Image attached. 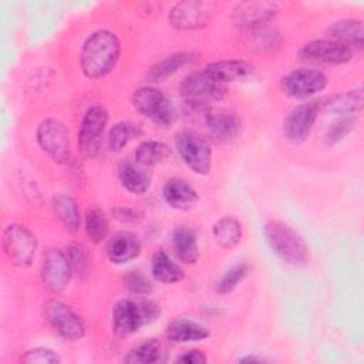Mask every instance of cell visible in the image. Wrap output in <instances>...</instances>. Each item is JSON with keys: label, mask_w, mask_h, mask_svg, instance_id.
<instances>
[{"label": "cell", "mask_w": 364, "mask_h": 364, "mask_svg": "<svg viewBox=\"0 0 364 364\" xmlns=\"http://www.w3.org/2000/svg\"><path fill=\"white\" fill-rule=\"evenodd\" d=\"M121 40L107 28L92 31L80 50V68L85 78L100 80L109 74L121 57Z\"/></svg>", "instance_id": "obj_1"}, {"label": "cell", "mask_w": 364, "mask_h": 364, "mask_svg": "<svg viewBox=\"0 0 364 364\" xmlns=\"http://www.w3.org/2000/svg\"><path fill=\"white\" fill-rule=\"evenodd\" d=\"M263 236L272 252L286 264L301 266L307 262V245L290 225L277 219H270L263 226Z\"/></svg>", "instance_id": "obj_2"}, {"label": "cell", "mask_w": 364, "mask_h": 364, "mask_svg": "<svg viewBox=\"0 0 364 364\" xmlns=\"http://www.w3.org/2000/svg\"><path fill=\"white\" fill-rule=\"evenodd\" d=\"M159 314L158 306L151 300L119 299L111 310V328L119 338L135 334L142 326L154 321Z\"/></svg>", "instance_id": "obj_3"}, {"label": "cell", "mask_w": 364, "mask_h": 364, "mask_svg": "<svg viewBox=\"0 0 364 364\" xmlns=\"http://www.w3.org/2000/svg\"><path fill=\"white\" fill-rule=\"evenodd\" d=\"M181 97L195 111H209L212 102L220 101L226 97L228 88L225 84L218 82L205 70L189 73L179 84Z\"/></svg>", "instance_id": "obj_4"}, {"label": "cell", "mask_w": 364, "mask_h": 364, "mask_svg": "<svg viewBox=\"0 0 364 364\" xmlns=\"http://www.w3.org/2000/svg\"><path fill=\"white\" fill-rule=\"evenodd\" d=\"M131 102L134 108L158 128L168 129L176 119L173 104L155 85H144L134 91Z\"/></svg>", "instance_id": "obj_5"}, {"label": "cell", "mask_w": 364, "mask_h": 364, "mask_svg": "<svg viewBox=\"0 0 364 364\" xmlns=\"http://www.w3.org/2000/svg\"><path fill=\"white\" fill-rule=\"evenodd\" d=\"M1 246L11 264L26 269L33 264L38 245L28 228L20 223H10L3 230Z\"/></svg>", "instance_id": "obj_6"}, {"label": "cell", "mask_w": 364, "mask_h": 364, "mask_svg": "<svg viewBox=\"0 0 364 364\" xmlns=\"http://www.w3.org/2000/svg\"><path fill=\"white\" fill-rule=\"evenodd\" d=\"M36 141L55 164L67 165L71 161L70 134L64 122L57 118L43 119L36 129Z\"/></svg>", "instance_id": "obj_7"}, {"label": "cell", "mask_w": 364, "mask_h": 364, "mask_svg": "<svg viewBox=\"0 0 364 364\" xmlns=\"http://www.w3.org/2000/svg\"><path fill=\"white\" fill-rule=\"evenodd\" d=\"M107 124L108 112L101 104H92L85 109L77 134L78 151L84 156L95 158L98 155Z\"/></svg>", "instance_id": "obj_8"}, {"label": "cell", "mask_w": 364, "mask_h": 364, "mask_svg": "<svg viewBox=\"0 0 364 364\" xmlns=\"http://www.w3.org/2000/svg\"><path fill=\"white\" fill-rule=\"evenodd\" d=\"M175 149L181 161L196 175H208L212 168V148L209 142L189 131L175 136Z\"/></svg>", "instance_id": "obj_9"}, {"label": "cell", "mask_w": 364, "mask_h": 364, "mask_svg": "<svg viewBox=\"0 0 364 364\" xmlns=\"http://www.w3.org/2000/svg\"><path fill=\"white\" fill-rule=\"evenodd\" d=\"M328 84L327 75L311 67H301L287 73L280 80L282 92L293 100H309L320 94Z\"/></svg>", "instance_id": "obj_10"}, {"label": "cell", "mask_w": 364, "mask_h": 364, "mask_svg": "<svg viewBox=\"0 0 364 364\" xmlns=\"http://www.w3.org/2000/svg\"><path fill=\"white\" fill-rule=\"evenodd\" d=\"M44 316L50 327L67 341H78L85 336L84 320L67 303L58 299L46 301Z\"/></svg>", "instance_id": "obj_11"}, {"label": "cell", "mask_w": 364, "mask_h": 364, "mask_svg": "<svg viewBox=\"0 0 364 364\" xmlns=\"http://www.w3.org/2000/svg\"><path fill=\"white\" fill-rule=\"evenodd\" d=\"M355 50L331 38H317L301 46L299 55L303 61L317 65H341L353 60Z\"/></svg>", "instance_id": "obj_12"}, {"label": "cell", "mask_w": 364, "mask_h": 364, "mask_svg": "<svg viewBox=\"0 0 364 364\" xmlns=\"http://www.w3.org/2000/svg\"><path fill=\"white\" fill-rule=\"evenodd\" d=\"M73 269L64 250L58 247H50L44 252L40 269V277L43 286L53 294L63 293L73 277Z\"/></svg>", "instance_id": "obj_13"}, {"label": "cell", "mask_w": 364, "mask_h": 364, "mask_svg": "<svg viewBox=\"0 0 364 364\" xmlns=\"http://www.w3.org/2000/svg\"><path fill=\"white\" fill-rule=\"evenodd\" d=\"M210 3L186 0L173 4L168 13V23L178 31H196L205 28L212 20Z\"/></svg>", "instance_id": "obj_14"}, {"label": "cell", "mask_w": 364, "mask_h": 364, "mask_svg": "<svg viewBox=\"0 0 364 364\" xmlns=\"http://www.w3.org/2000/svg\"><path fill=\"white\" fill-rule=\"evenodd\" d=\"M318 111L320 105L317 101H307L293 107L283 121L284 138L294 145L303 144L317 121Z\"/></svg>", "instance_id": "obj_15"}, {"label": "cell", "mask_w": 364, "mask_h": 364, "mask_svg": "<svg viewBox=\"0 0 364 364\" xmlns=\"http://www.w3.org/2000/svg\"><path fill=\"white\" fill-rule=\"evenodd\" d=\"M280 10V4L276 1H240L232 10V21L240 30L266 26L272 21Z\"/></svg>", "instance_id": "obj_16"}, {"label": "cell", "mask_w": 364, "mask_h": 364, "mask_svg": "<svg viewBox=\"0 0 364 364\" xmlns=\"http://www.w3.org/2000/svg\"><path fill=\"white\" fill-rule=\"evenodd\" d=\"M142 252V243L136 233L121 230L109 237L105 253L112 264H125L136 259Z\"/></svg>", "instance_id": "obj_17"}, {"label": "cell", "mask_w": 364, "mask_h": 364, "mask_svg": "<svg viewBox=\"0 0 364 364\" xmlns=\"http://www.w3.org/2000/svg\"><path fill=\"white\" fill-rule=\"evenodd\" d=\"M205 127L215 139L220 142H229L239 135L242 128V121L235 111L209 109L205 114Z\"/></svg>", "instance_id": "obj_18"}, {"label": "cell", "mask_w": 364, "mask_h": 364, "mask_svg": "<svg viewBox=\"0 0 364 364\" xmlns=\"http://www.w3.org/2000/svg\"><path fill=\"white\" fill-rule=\"evenodd\" d=\"M205 73L210 75L220 84L233 82V81H243L253 75L255 67L246 60L230 58V60H218L209 63L205 68Z\"/></svg>", "instance_id": "obj_19"}, {"label": "cell", "mask_w": 364, "mask_h": 364, "mask_svg": "<svg viewBox=\"0 0 364 364\" xmlns=\"http://www.w3.org/2000/svg\"><path fill=\"white\" fill-rule=\"evenodd\" d=\"M162 198L165 203L175 210H189L199 200L196 189L181 178H172L165 182L162 188Z\"/></svg>", "instance_id": "obj_20"}, {"label": "cell", "mask_w": 364, "mask_h": 364, "mask_svg": "<svg viewBox=\"0 0 364 364\" xmlns=\"http://www.w3.org/2000/svg\"><path fill=\"white\" fill-rule=\"evenodd\" d=\"M117 175L122 188L132 195H144L151 188V173L135 161L125 159L119 162Z\"/></svg>", "instance_id": "obj_21"}, {"label": "cell", "mask_w": 364, "mask_h": 364, "mask_svg": "<svg viewBox=\"0 0 364 364\" xmlns=\"http://www.w3.org/2000/svg\"><path fill=\"white\" fill-rule=\"evenodd\" d=\"M171 246L175 257L185 264H195L199 259V243L193 229L178 226L171 236Z\"/></svg>", "instance_id": "obj_22"}, {"label": "cell", "mask_w": 364, "mask_h": 364, "mask_svg": "<svg viewBox=\"0 0 364 364\" xmlns=\"http://www.w3.org/2000/svg\"><path fill=\"white\" fill-rule=\"evenodd\" d=\"M327 38L350 46L354 50H361L364 41L363 21L360 18L337 20L327 27Z\"/></svg>", "instance_id": "obj_23"}, {"label": "cell", "mask_w": 364, "mask_h": 364, "mask_svg": "<svg viewBox=\"0 0 364 364\" xmlns=\"http://www.w3.org/2000/svg\"><path fill=\"white\" fill-rule=\"evenodd\" d=\"M193 60V53L191 51H176L165 58L152 64L146 71V78L151 82H162L169 77L176 74L181 68L186 67Z\"/></svg>", "instance_id": "obj_24"}, {"label": "cell", "mask_w": 364, "mask_h": 364, "mask_svg": "<svg viewBox=\"0 0 364 364\" xmlns=\"http://www.w3.org/2000/svg\"><path fill=\"white\" fill-rule=\"evenodd\" d=\"M151 276L164 284H173L185 277V272L165 250H156L151 257Z\"/></svg>", "instance_id": "obj_25"}, {"label": "cell", "mask_w": 364, "mask_h": 364, "mask_svg": "<svg viewBox=\"0 0 364 364\" xmlns=\"http://www.w3.org/2000/svg\"><path fill=\"white\" fill-rule=\"evenodd\" d=\"M243 44L253 51H272L282 44V34L270 26H260L242 30Z\"/></svg>", "instance_id": "obj_26"}, {"label": "cell", "mask_w": 364, "mask_h": 364, "mask_svg": "<svg viewBox=\"0 0 364 364\" xmlns=\"http://www.w3.org/2000/svg\"><path fill=\"white\" fill-rule=\"evenodd\" d=\"M210 336L209 330L193 320L176 318L166 327V337L173 343H195L206 340Z\"/></svg>", "instance_id": "obj_27"}, {"label": "cell", "mask_w": 364, "mask_h": 364, "mask_svg": "<svg viewBox=\"0 0 364 364\" xmlns=\"http://www.w3.org/2000/svg\"><path fill=\"white\" fill-rule=\"evenodd\" d=\"M363 90L354 88L333 95L324 105V109L337 117L355 115L363 109Z\"/></svg>", "instance_id": "obj_28"}, {"label": "cell", "mask_w": 364, "mask_h": 364, "mask_svg": "<svg viewBox=\"0 0 364 364\" xmlns=\"http://www.w3.org/2000/svg\"><path fill=\"white\" fill-rule=\"evenodd\" d=\"M51 208L54 216L68 230H77L81 225V212L77 200L67 193H57L53 196Z\"/></svg>", "instance_id": "obj_29"}, {"label": "cell", "mask_w": 364, "mask_h": 364, "mask_svg": "<svg viewBox=\"0 0 364 364\" xmlns=\"http://www.w3.org/2000/svg\"><path fill=\"white\" fill-rule=\"evenodd\" d=\"M215 242L223 249L236 247L243 236L242 223L233 216H222L212 226Z\"/></svg>", "instance_id": "obj_30"}, {"label": "cell", "mask_w": 364, "mask_h": 364, "mask_svg": "<svg viewBox=\"0 0 364 364\" xmlns=\"http://www.w3.org/2000/svg\"><path fill=\"white\" fill-rule=\"evenodd\" d=\"M169 155L171 148L168 144L156 139H148L136 146L134 152V161L144 168H151L164 162Z\"/></svg>", "instance_id": "obj_31"}, {"label": "cell", "mask_w": 364, "mask_h": 364, "mask_svg": "<svg viewBox=\"0 0 364 364\" xmlns=\"http://www.w3.org/2000/svg\"><path fill=\"white\" fill-rule=\"evenodd\" d=\"M142 135V128L134 121H118L115 122L107 136L108 148L111 152H121L131 141Z\"/></svg>", "instance_id": "obj_32"}, {"label": "cell", "mask_w": 364, "mask_h": 364, "mask_svg": "<svg viewBox=\"0 0 364 364\" xmlns=\"http://www.w3.org/2000/svg\"><path fill=\"white\" fill-rule=\"evenodd\" d=\"M84 232L94 245L102 243L109 232V223L105 213L98 206H91L84 215Z\"/></svg>", "instance_id": "obj_33"}, {"label": "cell", "mask_w": 364, "mask_h": 364, "mask_svg": "<svg viewBox=\"0 0 364 364\" xmlns=\"http://www.w3.org/2000/svg\"><path fill=\"white\" fill-rule=\"evenodd\" d=\"M162 346L156 338L142 340L135 344L124 357L128 364H152L162 360Z\"/></svg>", "instance_id": "obj_34"}, {"label": "cell", "mask_w": 364, "mask_h": 364, "mask_svg": "<svg viewBox=\"0 0 364 364\" xmlns=\"http://www.w3.org/2000/svg\"><path fill=\"white\" fill-rule=\"evenodd\" d=\"M250 273V266L245 262L236 263L230 266L216 282L215 290L219 294H229L232 293Z\"/></svg>", "instance_id": "obj_35"}, {"label": "cell", "mask_w": 364, "mask_h": 364, "mask_svg": "<svg viewBox=\"0 0 364 364\" xmlns=\"http://www.w3.org/2000/svg\"><path fill=\"white\" fill-rule=\"evenodd\" d=\"M357 127V117L355 115H347V117H338L334 119L324 134V142L331 146L338 142H341L353 129Z\"/></svg>", "instance_id": "obj_36"}, {"label": "cell", "mask_w": 364, "mask_h": 364, "mask_svg": "<svg viewBox=\"0 0 364 364\" xmlns=\"http://www.w3.org/2000/svg\"><path fill=\"white\" fill-rule=\"evenodd\" d=\"M125 289L139 297H146L154 291V284L141 270H129L122 277Z\"/></svg>", "instance_id": "obj_37"}, {"label": "cell", "mask_w": 364, "mask_h": 364, "mask_svg": "<svg viewBox=\"0 0 364 364\" xmlns=\"http://www.w3.org/2000/svg\"><path fill=\"white\" fill-rule=\"evenodd\" d=\"M65 255L70 262L74 274L85 276L90 270V256L87 249L81 243H70L65 247Z\"/></svg>", "instance_id": "obj_38"}, {"label": "cell", "mask_w": 364, "mask_h": 364, "mask_svg": "<svg viewBox=\"0 0 364 364\" xmlns=\"http://www.w3.org/2000/svg\"><path fill=\"white\" fill-rule=\"evenodd\" d=\"M20 361L26 364H57L61 361V358L54 350L48 347H34L24 351V354L20 357Z\"/></svg>", "instance_id": "obj_39"}, {"label": "cell", "mask_w": 364, "mask_h": 364, "mask_svg": "<svg viewBox=\"0 0 364 364\" xmlns=\"http://www.w3.org/2000/svg\"><path fill=\"white\" fill-rule=\"evenodd\" d=\"M114 218L125 225H135L144 219V213L139 209L129 208V206H117L112 209Z\"/></svg>", "instance_id": "obj_40"}, {"label": "cell", "mask_w": 364, "mask_h": 364, "mask_svg": "<svg viewBox=\"0 0 364 364\" xmlns=\"http://www.w3.org/2000/svg\"><path fill=\"white\" fill-rule=\"evenodd\" d=\"M208 361V357L203 351L200 350H189L181 354L176 358V363H183V364H203Z\"/></svg>", "instance_id": "obj_41"}, {"label": "cell", "mask_w": 364, "mask_h": 364, "mask_svg": "<svg viewBox=\"0 0 364 364\" xmlns=\"http://www.w3.org/2000/svg\"><path fill=\"white\" fill-rule=\"evenodd\" d=\"M239 363H264L267 361L266 358L260 357V355H256V354H250V355H243V357H239L237 358Z\"/></svg>", "instance_id": "obj_42"}]
</instances>
